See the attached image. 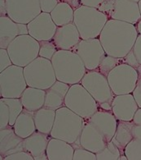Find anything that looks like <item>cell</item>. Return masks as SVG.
<instances>
[{
  "instance_id": "cell-29",
  "label": "cell",
  "mask_w": 141,
  "mask_h": 160,
  "mask_svg": "<svg viewBox=\"0 0 141 160\" xmlns=\"http://www.w3.org/2000/svg\"><path fill=\"white\" fill-rule=\"evenodd\" d=\"M8 107L9 110V126L13 127L20 114L24 109L20 99L17 98H2Z\"/></svg>"
},
{
  "instance_id": "cell-31",
  "label": "cell",
  "mask_w": 141,
  "mask_h": 160,
  "mask_svg": "<svg viewBox=\"0 0 141 160\" xmlns=\"http://www.w3.org/2000/svg\"><path fill=\"white\" fill-rule=\"evenodd\" d=\"M121 63H124L123 58H118L105 54L97 70L104 75L105 77H107L113 68Z\"/></svg>"
},
{
  "instance_id": "cell-1",
  "label": "cell",
  "mask_w": 141,
  "mask_h": 160,
  "mask_svg": "<svg viewBox=\"0 0 141 160\" xmlns=\"http://www.w3.org/2000/svg\"><path fill=\"white\" fill-rule=\"evenodd\" d=\"M139 32L135 25L122 21L109 19L99 39L106 54L123 58L134 47Z\"/></svg>"
},
{
  "instance_id": "cell-44",
  "label": "cell",
  "mask_w": 141,
  "mask_h": 160,
  "mask_svg": "<svg viewBox=\"0 0 141 160\" xmlns=\"http://www.w3.org/2000/svg\"><path fill=\"white\" fill-rule=\"evenodd\" d=\"M132 135L134 139L141 140V125H134L132 127Z\"/></svg>"
},
{
  "instance_id": "cell-40",
  "label": "cell",
  "mask_w": 141,
  "mask_h": 160,
  "mask_svg": "<svg viewBox=\"0 0 141 160\" xmlns=\"http://www.w3.org/2000/svg\"><path fill=\"white\" fill-rule=\"evenodd\" d=\"M113 3H114V0H104L102 2V4L100 5V7L99 8V10L100 12H102L103 13L107 15V17L110 18V14L112 12L113 8Z\"/></svg>"
},
{
  "instance_id": "cell-32",
  "label": "cell",
  "mask_w": 141,
  "mask_h": 160,
  "mask_svg": "<svg viewBox=\"0 0 141 160\" xmlns=\"http://www.w3.org/2000/svg\"><path fill=\"white\" fill-rule=\"evenodd\" d=\"M128 160H141V140L133 139L124 150Z\"/></svg>"
},
{
  "instance_id": "cell-25",
  "label": "cell",
  "mask_w": 141,
  "mask_h": 160,
  "mask_svg": "<svg viewBox=\"0 0 141 160\" xmlns=\"http://www.w3.org/2000/svg\"><path fill=\"white\" fill-rule=\"evenodd\" d=\"M12 127L16 133L21 138L25 139L31 136L37 131L34 119V112L24 108L16 118Z\"/></svg>"
},
{
  "instance_id": "cell-27",
  "label": "cell",
  "mask_w": 141,
  "mask_h": 160,
  "mask_svg": "<svg viewBox=\"0 0 141 160\" xmlns=\"http://www.w3.org/2000/svg\"><path fill=\"white\" fill-rule=\"evenodd\" d=\"M134 125L135 123L133 122V121H130V122L118 121L117 122V130L111 141L119 148L122 152V154L124 153V150L126 145L134 139L132 135V127Z\"/></svg>"
},
{
  "instance_id": "cell-9",
  "label": "cell",
  "mask_w": 141,
  "mask_h": 160,
  "mask_svg": "<svg viewBox=\"0 0 141 160\" xmlns=\"http://www.w3.org/2000/svg\"><path fill=\"white\" fill-rule=\"evenodd\" d=\"M138 78V71L126 63L117 65L107 76L109 86L115 95L132 93Z\"/></svg>"
},
{
  "instance_id": "cell-10",
  "label": "cell",
  "mask_w": 141,
  "mask_h": 160,
  "mask_svg": "<svg viewBox=\"0 0 141 160\" xmlns=\"http://www.w3.org/2000/svg\"><path fill=\"white\" fill-rule=\"evenodd\" d=\"M27 86L22 67L12 64L0 73L1 98L20 99Z\"/></svg>"
},
{
  "instance_id": "cell-16",
  "label": "cell",
  "mask_w": 141,
  "mask_h": 160,
  "mask_svg": "<svg viewBox=\"0 0 141 160\" xmlns=\"http://www.w3.org/2000/svg\"><path fill=\"white\" fill-rule=\"evenodd\" d=\"M138 108L139 106L131 94L115 95L112 103V112L118 121H132Z\"/></svg>"
},
{
  "instance_id": "cell-8",
  "label": "cell",
  "mask_w": 141,
  "mask_h": 160,
  "mask_svg": "<svg viewBox=\"0 0 141 160\" xmlns=\"http://www.w3.org/2000/svg\"><path fill=\"white\" fill-rule=\"evenodd\" d=\"M39 41L30 35H19L7 47L12 64L25 68L39 56Z\"/></svg>"
},
{
  "instance_id": "cell-42",
  "label": "cell",
  "mask_w": 141,
  "mask_h": 160,
  "mask_svg": "<svg viewBox=\"0 0 141 160\" xmlns=\"http://www.w3.org/2000/svg\"><path fill=\"white\" fill-rule=\"evenodd\" d=\"M133 52L135 53L137 60L139 62V63L141 65V35L139 34L137 37L135 43L134 44V47L132 48Z\"/></svg>"
},
{
  "instance_id": "cell-6",
  "label": "cell",
  "mask_w": 141,
  "mask_h": 160,
  "mask_svg": "<svg viewBox=\"0 0 141 160\" xmlns=\"http://www.w3.org/2000/svg\"><path fill=\"white\" fill-rule=\"evenodd\" d=\"M24 75L27 86L44 90L57 81L52 61L39 56L25 67Z\"/></svg>"
},
{
  "instance_id": "cell-14",
  "label": "cell",
  "mask_w": 141,
  "mask_h": 160,
  "mask_svg": "<svg viewBox=\"0 0 141 160\" xmlns=\"http://www.w3.org/2000/svg\"><path fill=\"white\" fill-rule=\"evenodd\" d=\"M102 134L107 142L112 140L117 130V121L112 110H98L87 120Z\"/></svg>"
},
{
  "instance_id": "cell-47",
  "label": "cell",
  "mask_w": 141,
  "mask_h": 160,
  "mask_svg": "<svg viewBox=\"0 0 141 160\" xmlns=\"http://www.w3.org/2000/svg\"><path fill=\"white\" fill-rule=\"evenodd\" d=\"M137 31H138V32H139V34L141 35V19L139 20V22L137 23Z\"/></svg>"
},
{
  "instance_id": "cell-49",
  "label": "cell",
  "mask_w": 141,
  "mask_h": 160,
  "mask_svg": "<svg viewBox=\"0 0 141 160\" xmlns=\"http://www.w3.org/2000/svg\"><path fill=\"white\" fill-rule=\"evenodd\" d=\"M131 1H134V2H138L139 1V0H131Z\"/></svg>"
},
{
  "instance_id": "cell-4",
  "label": "cell",
  "mask_w": 141,
  "mask_h": 160,
  "mask_svg": "<svg viewBox=\"0 0 141 160\" xmlns=\"http://www.w3.org/2000/svg\"><path fill=\"white\" fill-rule=\"evenodd\" d=\"M109 18L95 8L80 6L74 10V23L82 40L95 39L100 36Z\"/></svg>"
},
{
  "instance_id": "cell-34",
  "label": "cell",
  "mask_w": 141,
  "mask_h": 160,
  "mask_svg": "<svg viewBox=\"0 0 141 160\" xmlns=\"http://www.w3.org/2000/svg\"><path fill=\"white\" fill-rule=\"evenodd\" d=\"M96 154L84 148L74 149V160H96Z\"/></svg>"
},
{
  "instance_id": "cell-48",
  "label": "cell",
  "mask_w": 141,
  "mask_h": 160,
  "mask_svg": "<svg viewBox=\"0 0 141 160\" xmlns=\"http://www.w3.org/2000/svg\"><path fill=\"white\" fill-rule=\"evenodd\" d=\"M138 4H139V12H140V14H141V0H139V2H138Z\"/></svg>"
},
{
  "instance_id": "cell-17",
  "label": "cell",
  "mask_w": 141,
  "mask_h": 160,
  "mask_svg": "<svg viewBox=\"0 0 141 160\" xmlns=\"http://www.w3.org/2000/svg\"><path fill=\"white\" fill-rule=\"evenodd\" d=\"M27 34L29 31L26 24L16 23L7 16L0 17V48H7L17 36Z\"/></svg>"
},
{
  "instance_id": "cell-18",
  "label": "cell",
  "mask_w": 141,
  "mask_h": 160,
  "mask_svg": "<svg viewBox=\"0 0 141 160\" xmlns=\"http://www.w3.org/2000/svg\"><path fill=\"white\" fill-rule=\"evenodd\" d=\"M80 34L74 23L57 27L52 41L58 50H71L80 42Z\"/></svg>"
},
{
  "instance_id": "cell-30",
  "label": "cell",
  "mask_w": 141,
  "mask_h": 160,
  "mask_svg": "<svg viewBox=\"0 0 141 160\" xmlns=\"http://www.w3.org/2000/svg\"><path fill=\"white\" fill-rule=\"evenodd\" d=\"M96 154L97 160H119L122 152L117 145L109 141L102 150Z\"/></svg>"
},
{
  "instance_id": "cell-24",
  "label": "cell",
  "mask_w": 141,
  "mask_h": 160,
  "mask_svg": "<svg viewBox=\"0 0 141 160\" xmlns=\"http://www.w3.org/2000/svg\"><path fill=\"white\" fill-rule=\"evenodd\" d=\"M46 90L38 88H26L20 98L25 109L34 112L44 106Z\"/></svg>"
},
{
  "instance_id": "cell-19",
  "label": "cell",
  "mask_w": 141,
  "mask_h": 160,
  "mask_svg": "<svg viewBox=\"0 0 141 160\" xmlns=\"http://www.w3.org/2000/svg\"><path fill=\"white\" fill-rule=\"evenodd\" d=\"M108 142L103 135L92 124L87 122L79 137V145L84 149L96 153L102 150Z\"/></svg>"
},
{
  "instance_id": "cell-50",
  "label": "cell",
  "mask_w": 141,
  "mask_h": 160,
  "mask_svg": "<svg viewBox=\"0 0 141 160\" xmlns=\"http://www.w3.org/2000/svg\"><path fill=\"white\" fill-rule=\"evenodd\" d=\"M68 0H65V2H67ZM69 1H71V0H69Z\"/></svg>"
},
{
  "instance_id": "cell-22",
  "label": "cell",
  "mask_w": 141,
  "mask_h": 160,
  "mask_svg": "<svg viewBox=\"0 0 141 160\" xmlns=\"http://www.w3.org/2000/svg\"><path fill=\"white\" fill-rule=\"evenodd\" d=\"M70 87V85L62 81H56L49 89L46 90L44 107L57 111L65 106V99Z\"/></svg>"
},
{
  "instance_id": "cell-37",
  "label": "cell",
  "mask_w": 141,
  "mask_h": 160,
  "mask_svg": "<svg viewBox=\"0 0 141 160\" xmlns=\"http://www.w3.org/2000/svg\"><path fill=\"white\" fill-rule=\"evenodd\" d=\"M4 160H34V157L31 155V153H29L26 150L16 152L12 154L7 155L3 158Z\"/></svg>"
},
{
  "instance_id": "cell-23",
  "label": "cell",
  "mask_w": 141,
  "mask_h": 160,
  "mask_svg": "<svg viewBox=\"0 0 141 160\" xmlns=\"http://www.w3.org/2000/svg\"><path fill=\"white\" fill-rule=\"evenodd\" d=\"M46 153L48 160H74V149L70 143L52 137L48 141Z\"/></svg>"
},
{
  "instance_id": "cell-13",
  "label": "cell",
  "mask_w": 141,
  "mask_h": 160,
  "mask_svg": "<svg viewBox=\"0 0 141 160\" xmlns=\"http://www.w3.org/2000/svg\"><path fill=\"white\" fill-rule=\"evenodd\" d=\"M29 35L38 41L52 40L54 37L57 26L55 24L50 13L43 12L27 24Z\"/></svg>"
},
{
  "instance_id": "cell-15",
  "label": "cell",
  "mask_w": 141,
  "mask_h": 160,
  "mask_svg": "<svg viewBox=\"0 0 141 160\" xmlns=\"http://www.w3.org/2000/svg\"><path fill=\"white\" fill-rule=\"evenodd\" d=\"M110 19L136 24L141 19L138 2L131 0H114Z\"/></svg>"
},
{
  "instance_id": "cell-33",
  "label": "cell",
  "mask_w": 141,
  "mask_h": 160,
  "mask_svg": "<svg viewBox=\"0 0 141 160\" xmlns=\"http://www.w3.org/2000/svg\"><path fill=\"white\" fill-rule=\"evenodd\" d=\"M40 48H39V57L44 58L47 59L52 60L55 53L58 50L54 44V42L52 40H43L39 42Z\"/></svg>"
},
{
  "instance_id": "cell-28",
  "label": "cell",
  "mask_w": 141,
  "mask_h": 160,
  "mask_svg": "<svg viewBox=\"0 0 141 160\" xmlns=\"http://www.w3.org/2000/svg\"><path fill=\"white\" fill-rule=\"evenodd\" d=\"M50 14L57 27H62L74 22V10L71 5L66 2H59Z\"/></svg>"
},
{
  "instance_id": "cell-36",
  "label": "cell",
  "mask_w": 141,
  "mask_h": 160,
  "mask_svg": "<svg viewBox=\"0 0 141 160\" xmlns=\"http://www.w3.org/2000/svg\"><path fill=\"white\" fill-rule=\"evenodd\" d=\"M12 65L7 48H0V72Z\"/></svg>"
},
{
  "instance_id": "cell-21",
  "label": "cell",
  "mask_w": 141,
  "mask_h": 160,
  "mask_svg": "<svg viewBox=\"0 0 141 160\" xmlns=\"http://www.w3.org/2000/svg\"><path fill=\"white\" fill-rule=\"evenodd\" d=\"M49 140L48 135L37 131L24 139L25 150L31 153L34 160H48L46 151Z\"/></svg>"
},
{
  "instance_id": "cell-41",
  "label": "cell",
  "mask_w": 141,
  "mask_h": 160,
  "mask_svg": "<svg viewBox=\"0 0 141 160\" xmlns=\"http://www.w3.org/2000/svg\"><path fill=\"white\" fill-rule=\"evenodd\" d=\"M132 93L137 104H138L139 108H141V75H139L136 86H135V90Z\"/></svg>"
},
{
  "instance_id": "cell-12",
  "label": "cell",
  "mask_w": 141,
  "mask_h": 160,
  "mask_svg": "<svg viewBox=\"0 0 141 160\" xmlns=\"http://www.w3.org/2000/svg\"><path fill=\"white\" fill-rule=\"evenodd\" d=\"M81 58L87 71L97 70L106 53L100 39L81 40L76 46L71 49Z\"/></svg>"
},
{
  "instance_id": "cell-20",
  "label": "cell",
  "mask_w": 141,
  "mask_h": 160,
  "mask_svg": "<svg viewBox=\"0 0 141 160\" xmlns=\"http://www.w3.org/2000/svg\"><path fill=\"white\" fill-rule=\"evenodd\" d=\"M25 150L24 139L16 133L13 127L9 126L0 131V155L1 159L7 155Z\"/></svg>"
},
{
  "instance_id": "cell-43",
  "label": "cell",
  "mask_w": 141,
  "mask_h": 160,
  "mask_svg": "<svg viewBox=\"0 0 141 160\" xmlns=\"http://www.w3.org/2000/svg\"><path fill=\"white\" fill-rule=\"evenodd\" d=\"M104 0H80V3L83 6L99 8Z\"/></svg>"
},
{
  "instance_id": "cell-3",
  "label": "cell",
  "mask_w": 141,
  "mask_h": 160,
  "mask_svg": "<svg viewBox=\"0 0 141 160\" xmlns=\"http://www.w3.org/2000/svg\"><path fill=\"white\" fill-rule=\"evenodd\" d=\"M85 124L84 118L63 106L56 111V118L50 136L52 138L74 144L79 140Z\"/></svg>"
},
{
  "instance_id": "cell-7",
  "label": "cell",
  "mask_w": 141,
  "mask_h": 160,
  "mask_svg": "<svg viewBox=\"0 0 141 160\" xmlns=\"http://www.w3.org/2000/svg\"><path fill=\"white\" fill-rule=\"evenodd\" d=\"M65 106L78 116L88 120L98 111V103L82 84L70 86L65 99Z\"/></svg>"
},
{
  "instance_id": "cell-35",
  "label": "cell",
  "mask_w": 141,
  "mask_h": 160,
  "mask_svg": "<svg viewBox=\"0 0 141 160\" xmlns=\"http://www.w3.org/2000/svg\"><path fill=\"white\" fill-rule=\"evenodd\" d=\"M9 127V110L4 101L0 99V128Z\"/></svg>"
},
{
  "instance_id": "cell-5",
  "label": "cell",
  "mask_w": 141,
  "mask_h": 160,
  "mask_svg": "<svg viewBox=\"0 0 141 160\" xmlns=\"http://www.w3.org/2000/svg\"><path fill=\"white\" fill-rule=\"evenodd\" d=\"M80 83L95 99L101 109L112 110L115 94L109 86L107 77L98 70L87 71Z\"/></svg>"
},
{
  "instance_id": "cell-46",
  "label": "cell",
  "mask_w": 141,
  "mask_h": 160,
  "mask_svg": "<svg viewBox=\"0 0 141 160\" xmlns=\"http://www.w3.org/2000/svg\"><path fill=\"white\" fill-rule=\"evenodd\" d=\"M7 8H6V0H1L0 1V17H6Z\"/></svg>"
},
{
  "instance_id": "cell-11",
  "label": "cell",
  "mask_w": 141,
  "mask_h": 160,
  "mask_svg": "<svg viewBox=\"0 0 141 160\" xmlns=\"http://www.w3.org/2000/svg\"><path fill=\"white\" fill-rule=\"evenodd\" d=\"M7 17L16 23L29 24L42 12L39 0H6Z\"/></svg>"
},
{
  "instance_id": "cell-45",
  "label": "cell",
  "mask_w": 141,
  "mask_h": 160,
  "mask_svg": "<svg viewBox=\"0 0 141 160\" xmlns=\"http://www.w3.org/2000/svg\"><path fill=\"white\" fill-rule=\"evenodd\" d=\"M132 121L135 125H141V108H139L135 112Z\"/></svg>"
},
{
  "instance_id": "cell-38",
  "label": "cell",
  "mask_w": 141,
  "mask_h": 160,
  "mask_svg": "<svg viewBox=\"0 0 141 160\" xmlns=\"http://www.w3.org/2000/svg\"><path fill=\"white\" fill-rule=\"evenodd\" d=\"M40 7L43 12L51 13L58 4V0H39Z\"/></svg>"
},
{
  "instance_id": "cell-39",
  "label": "cell",
  "mask_w": 141,
  "mask_h": 160,
  "mask_svg": "<svg viewBox=\"0 0 141 160\" xmlns=\"http://www.w3.org/2000/svg\"><path fill=\"white\" fill-rule=\"evenodd\" d=\"M123 61L124 63L128 64L130 66L135 68L136 70H138V69L141 67V65L139 63V62L137 60L136 57H135V53H134L132 49L127 53V55H126V57L123 58Z\"/></svg>"
},
{
  "instance_id": "cell-2",
  "label": "cell",
  "mask_w": 141,
  "mask_h": 160,
  "mask_svg": "<svg viewBox=\"0 0 141 160\" xmlns=\"http://www.w3.org/2000/svg\"><path fill=\"white\" fill-rule=\"evenodd\" d=\"M51 61L57 81L70 86L80 83L87 72L81 58L71 50H57Z\"/></svg>"
},
{
  "instance_id": "cell-26",
  "label": "cell",
  "mask_w": 141,
  "mask_h": 160,
  "mask_svg": "<svg viewBox=\"0 0 141 160\" xmlns=\"http://www.w3.org/2000/svg\"><path fill=\"white\" fill-rule=\"evenodd\" d=\"M56 118V110L43 107L34 112L36 130L42 133L50 135Z\"/></svg>"
}]
</instances>
